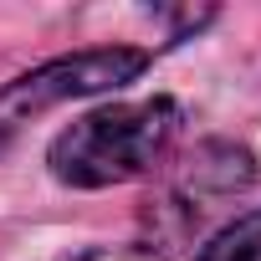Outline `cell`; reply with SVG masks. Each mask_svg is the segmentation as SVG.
I'll return each instance as SVG.
<instances>
[{"instance_id":"cell-1","label":"cell","mask_w":261,"mask_h":261,"mask_svg":"<svg viewBox=\"0 0 261 261\" xmlns=\"http://www.w3.org/2000/svg\"><path fill=\"white\" fill-rule=\"evenodd\" d=\"M185 128V113L174 97H144V102H113L97 113H82L67 123L46 149V164L72 190H108L154 174Z\"/></svg>"},{"instance_id":"cell-2","label":"cell","mask_w":261,"mask_h":261,"mask_svg":"<svg viewBox=\"0 0 261 261\" xmlns=\"http://www.w3.org/2000/svg\"><path fill=\"white\" fill-rule=\"evenodd\" d=\"M144 67H149V51H139V46H87V51L51 57V62L11 77L0 87V149L41 113L77 102V97H92V92H113L123 82L144 77Z\"/></svg>"},{"instance_id":"cell-3","label":"cell","mask_w":261,"mask_h":261,"mask_svg":"<svg viewBox=\"0 0 261 261\" xmlns=\"http://www.w3.org/2000/svg\"><path fill=\"white\" fill-rule=\"evenodd\" d=\"M195 261H261V210H246L230 225H220Z\"/></svg>"},{"instance_id":"cell-4","label":"cell","mask_w":261,"mask_h":261,"mask_svg":"<svg viewBox=\"0 0 261 261\" xmlns=\"http://www.w3.org/2000/svg\"><path fill=\"white\" fill-rule=\"evenodd\" d=\"M77 261H164V256H154L149 246H97V251H87Z\"/></svg>"}]
</instances>
